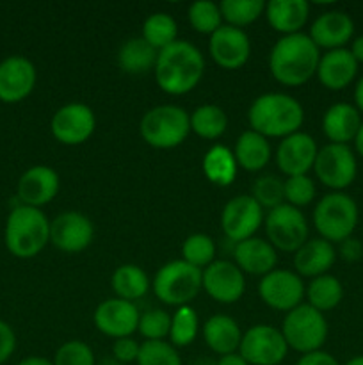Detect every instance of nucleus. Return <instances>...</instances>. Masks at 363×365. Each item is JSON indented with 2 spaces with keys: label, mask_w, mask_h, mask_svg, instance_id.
<instances>
[{
  "label": "nucleus",
  "mask_w": 363,
  "mask_h": 365,
  "mask_svg": "<svg viewBox=\"0 0 363 365\" xmlns=\"http://www.w3.org/2000/svg\"><path fill=\"white\" fill-rule=\"evenodd\" d=\"M335 260H337V252L333 245L320 237L308 239L294 253V267L299 277L317 278L327 274Z\"/></svg>",
  "instance_id": "nucleus-25"
},
{
  "label": "nucleus",
  "mask_w": 363,
  "mask_h": 365,
  "mask_svg": "<svg viewBox=\"0 0 363 365\" xmlns=\"http://www.w3.org/2000/svg\"><path fill=\"white\" fill-rule=\"evenodd\" d=\"M139 317L141 316L135 303L112 298L105 299L96 307L93 321L100 334L117 341V339L132 337V334L137 331Z\"/></svg>",
  "instance_id": "nucleus-19"
},
{
  "label": "nucleus",
  "mask_w": 363,
  "mask_h": 365,
  "mask_svg": "<svg viewBox=\"0 0 363 365\" xmlns=\"http://www.w3.org/2000/svg\"><path fill=\"white\" fill-rule=\"evenodd\" d=\"M313 198H315V184L308 175L288 177L285 180V203L301 209L310 205Z\"/></svg>",
  "instance_id": "nucleus-43"
},
{
  "label": "nucleus",
  "mask_w": 363,
  "mask_h": 365,
  "mask_svg": "<svg viewBox=\"0 0 363 365\" xmlns=\"http://www.w3.org/2000/svg\"><path fill=\"white\" fill-rule=\"evenodd\" d=\"M351 53L356 59V63H363V36H359V38H356L354 41H352Z\"/></svg>",
  "instance_id": "nucleus-50"
},
{
  "label": "nucleus",
  "mask_w": 363,
  "mask_h": 365,
  "mask_svg": "<svg viewBox=\"0 0 363 365\" xmlns=\"http://www.w3.org/2000/svg\"><path fill=\"white\" fill-rule=\"evenodd\" d=\"M203 71L205 59L201 52L185 39H177L173 45L160 50L153 68L159 88L173 96L191 93L201 81Z\"/></svg>",
  "instance_id": "nucleus-1"
},
{
  "label": "nucleus",
  "mask_w": 363,
  "mask_h": 365,
  "mask_svg": "<svg viewBox=\"0 0 363 365\" xmlns=\"http://www.w3.org/2000/svg\"><path fill=\"white\" fill-rule=\"evenodd\" d=\"M4 242L7 252L16 259H32L50 242V221L41 209L20 205L13 207L4 227Z\"/></svg>",
  "instance_id": "nucleus-4"
},
{
  "label": "nucleus",
  "mask_w": 363,
  "mask_h": 365,
  "mask_svg": "<svg viewBox=\"0 0 363 365\" xmlns=\"http://www.w3.org/2000/svg\"><path fill=\"white\" fill-rule=\"evenodd\" d=\"M363 253V248L362 245H359V241H356V239H345L344 242H340V255L342 259L347 260V262H354V260H358L359 257H362Z\"/></svg>",
  "instance_id": "nucleus-48"
},
{
  "label": "nucleus",
  "mask_w": 363,
  "mask_h": 365,
  "mask_svg": "<svg viewBox=\"0 0 363 365\" xmlns=\"http://www.w3.org/2000/svg\"><path fill=\"white\" fill-rule=\"evenodd\" d=\"M199 331L198 314L191 305L178 307L177 312L171 316L169 341L174 348H187L196 341Z\"/></svg>",
  "instance_id": "nucleus-37"
},
{
  "label": "nucleus",
  "mask_w": 363,
  "mask_h": 365,
  "mask_svg": "<svg viewBox=\"0 0 363 365\" xmlns=\"http://www.w3.org/2000/svg\"><path fill=\"white\" fill-rule=\"evenodd\" d=\"M60 187L59 175L53 168L32 166L20 177L16 185V198L20 205L41 209L43 205L52 202Z\"/></svg>",
  "instance_id": "nucleus-21"
},
{
  "label": "nucleus",
  "mask_w": 363,
  "mask_h": 365,
  "mask_svg": "<svg viewBox=\"0 0 363 365\" xmlns=\"http://www.w3.org/2000/svg\"><path fill=\"white\" fill-rule=\"evenodd\" d=\"M251 130L263 138H287L295 134L305 121L302 106L285 93H263L256 96L248 110Z\"/></svg>",
  "instance_id": "nucleus-3"
},
{
  "label": "nucleus",
  "mask_w": 363,
  "mask_h": 365,
  "mask_svg": "<svg viewBox=\"0 0 363 365\" xmlns=\"http://www.w3.org/2000/svg\"><path fill=\"white\" fill-rule=\"evenodd\" d=\"M320 50L308 34L281 36L269 56V70L281 86L298 88L317 73Z\"/></svg>",
  "instance_id": "nucleus-2"
},
{
  "label": "nucleus",
  "mask_w": 363,
  "mask_h": 365,
  "mask_svg": "<svg viewBox=\"0 0 363 365\" xmlns=\"http://www.w3.org/2000/svg\"><path fill=\"white\" fill-rule=\"evenodd\" d=\"M306 287L295 271L274 269L262 277L258 296L267 307L278 312H290L305 299Z\"/></svg>",
  "instance_id": "nucleus-12"
},
{
  "label": "nucleus",
  "mask_w": 363,
  "mask_h": 365,
  "mask_svg": "<svg viewBox=\"0 0 363 365\" xmlns=\"http://www.w3.org/2000/svg\"><path fill=\"white\" fill-rule=\"evenodd\" d=\"M189 24L199 34L212 36L219 27H223V14L219 4L210 0H198L189 6Z\"/></svg>",
  "instance_id": "nucleus-39"
},
{
  "label": "nucleus",
  "mask_w": 363,
  "mask_h": 365,
  "mask_svg": "<svg viewBox=\"0 0 363 365\" xmlns=\"http://www.w3.org/2000/svg\"><path fill=\"white\" fill-rule=\"evenodd\" d=\"M354 34V24L344 11H326L313 20L310 27V39L317 48L330 50L344 48Z\"/></svg>",
  "instance_id": "nucleus-22"
},
{
  "label": "nucleus",
  "mask_w": 363,
  "mask_h": 365,
  "mask_svg": "<svg viewBox=\"0 0 363 365\" xmlns=\"http://www.w3.org/2000/svg\"><path fill=\"white\" fill-rule=\"evenodd\" d=\"M139 132L146 145L157 150L180 146L191 132L189 113L178 106H157L146 110L139 123Z\"/></svg>",
  "instance_id": "nucleus-5"
},
{
  "label": "nucleus",
  "mask_w": 363,
  "mask_h": 365,
  "mask_svg": "<svg viewBox=\"0 0 363 365\" xmlns=\"http://www.w3.org/2000/svg\"><path fill=\"white\" fill-rule=\"evenodd\" d=\"M14 349H16V334L11 324L0 319V365H4L13 356Z\"/></svg>",
  "instance_id": "nucleus-46"
},
{
  "label": "nucleus",
  "mask_w": 363,
  "mask_h": 365,
  "mask_svg": "<svg viewBox=\"0 0 363 365\" xmlns=\"http://www.w3.org/2000/svg\"><path fill=\"white\" fill-rule=\"evenodd\" d=\"M359 127V110L351 103H335L324 113L322 130L335 145H347L349 141H354Z\"/></svg>",
  "instance_id": "nucleus-28"
},
{
  "label": "nucleus",
  "mask_w": 363,
  "mask_h": 365,
  "mask_svg": "<svg viewBox=\"0 0 363 365\" xmlns=\"http://www.w3.org/2000/svg\"><path fill=\"white\" fill-rule=\"evenodd\" d=\"M203 341L209 346L210 351L219 356L237 353L242 341L241 327L233 317L217 314L203 324Z\"/></svg>",
  "instance_id": "nucleus-27"
},
{
  "label": "nucleus",
  "mask_w": 363,
  "mask_h": 365,
  "mask_svg": "<svg viewBox=\"0 0 363 365\" xmlns=\"http://www.w3.org/2000/svg\"><path fill=\"white\" fill-rule=\"evenodd\" d=\"M110 285L116 298L134 303L135 299L144 298L149 291V278L142 267L135 264H123L112 273Z\"/></svg>",
  "instance_id": "nucleus-32"
},
{
  "label": "nucleus",
  "mask_w": 363,
  "mask_h": 365,
  "mask_svg": "<svg viewBox=\"0 0 363 365\" xmlns=\"http://www.w3.org/2000/svg\"><path fill=\"white\" fill-rule=\"evenodd\" d=\"M52 362L53 365H96V359L85 342L68 341L59 346Z\"/></svg>",
  "instance_id": "nucleus-44"
},
{
  "label": "nucleus",
  "mask_w": 363,
  "mask_h": 365,
  "mask_svg": "<svg viewBox=\"0 0 363 365\" xmlns=\"http://www.w3.org/2000/svg\"><path fill=\"white\" fill-rule=\"evenodd\" d=\"M142 39L157 52L173 45L178 39V25L173 16L166 13H153L142 24Z\"/></svg>",
  "instance_id": "nucleus-35"
},
{
  "label": "nucleus",
  "mask_w": 363,
  "mask_h": 365,
  "mask_svg": "<svg viewBox=\"0 0 363 365\" xmlns=\"http://www.w3.org/2000/svg\"><path fill=\"white\" fill-rule=\"evenodd\" d=\"M281 335L288 349H294L301 355L319 351L327 339V321L322 312L310 307L308 303H301L285 314Z\"/></svg>",
  "instance_id": "nucleus-8"
},
{
  "label": "nucleus",
  "mask_w": 363,
  "mask_h": 365,
  "mask_svg": "<svg viewBox=\"0 0 363 365\" xmlns=\"http://www.w3.org/2000/svg\"><path fill=\"white\" fill-rule=\"evenodd\" d=\"M263 209L251 195H241L231 198L221 212V228L231 242H242L255 237L263 225Z\"/></svg>",
  "instance_id": "nucleus-13"
},
{
  "label": "nucleus",
  "mask_w": 363,
  "mask_h": 365,
  "mask_svg": "<svg viewBox=\"0 0 363 365\" xmlns=\"http://www.w3.org/2000/svg\"><path fill=\"white\" fill-rule=\"evenodd\" d=\"M159 52L142 38H130L117 50V66L128 75L148 73L155 68Z\"/></svg>",
  "instance_id": "nucleus-30"
},
{
  "label": "nucleus",
  "mask_w": 363,
  "mask_h": 365,
  "mask_svg": "<svg viewBox=\"0 0 363 365\" xmlns=\"http://www.w3.org/2000/svg\"><path fill=\"white\" fill-rule=\"evenodd\" d=\"M221 14L226 25L231 27H248L265 13L263 0H223L219 4Z\"/></svg>",
  "instance_id": "nucleus-36"
},
{
  "label": "nucleus",
  "mask_w": 363,
  "mask_h": 365,
  "mask_svg": "<svg viewBox=\"0 0 363 365\" xmlns=\"http://www.w3.org/2000/svg\"><path fill=\"white\" fill-rule=\"evenodd\" d=\"M171 316L162 309H152L141 314L139 317L137 331L144 337V341H164L169 337Z\"/></svg>",
  "instance_id": "nucleus-42"
},
{
  "label": "nucleus",
  "mask_w": 363,
  "mask_h": 365,
  "mask_svg": "<svg viewBox=\"0 0 363 365\" xmlns=\"http://www.w3.org/2000/svg\"><path fill=\"white\" fill-rule=\"evenodd\" d=\"M267 241L285 253H295L308 241V221L301 209L288 203H281L276 209L269 210L263 220Z\"/></svg>",
  "instance_id": "nucleus-9"
},
{
  "label": "nucleus",
  "mask_w": 363,
  "mask_h": 365,
  "mask_svg": "<svg viewBox=\"0 0 363 365\" xmlns=\"http://www.w3.org/2000/svg\"><path fill=\"white\" fill-rule=\"evenodd\" d=\"M317 148L315 139L306 132H295L281 139L276 148V166L280 171L288 177H299V175H308L313 170Z\"/></svg>",
  "instance_id": "nucleus-20"
},
{
  "label": "nucleus",
  "mask_w": 363,
  "mask_h": 365,
  "mask_svg": "<svg viewBox=\"0 0 363 365\" xmlns=\"http://www.w3.org/2000/svg\"><path fill=\"white\" fill-rule=\"evenodd\" d=\"M139 365H182L180 353L171 342L144 341L139 348Z\"/></svg>",
  "instance_id": "nucleus-41"
},
{
  "label": "nucleus",
  "mask_w": 363,
  "mask_h": 365,
  "mask_svg": "<svg viewBox=\"0 0 363 365\" xmlns=\"http://www.w3.org/2000/svg\"><path fill=\"white\" fill-rule=\"evenodd\" d=\"M251 196L262 209H276L285 203V180L276 175H262L253 182Z\"/></svg>",
  "instance_id": "nucleus-40"
},
{
  "label": "nucleus",
  "mask_w": 363,
  "mask_h": 365,
  "mask_svg": "<svg viewBox=\"0 0 363 365\" xmlns=\"http://www.w3.org/2000/svg\"><path fill=\"white\" fill-rule=\"evenodd\" d=\"M354 102H356V107H358V109L363 113V77L359 78V82H358V84H356Z\"/></svg>",
  "instance_id": "nucleus-52"
},
{
  "label": "nucleus",
  "mask_w": 363,
  "mask_h": 365,
  "mask_svg": "<svg viewBox=\"0 0 363 365\" xmlns=\"http://www.w3.org/2000/svg\"><path fill=\"white\" fill-rule=\"evenodd\" d=\"M192 365H216V360L203 356V359H198L196 362H192Z\"/></svg>",
  "instance_id": "nucleus-55"
},
{
  "label": "nucleus",
  "mask_w": 363,
  "mask_h": 365,
  "mask_svg": "<svg viewBox=\"0 0 363 365\" xmlns=\"http://www.w3.org/2000/svg\"><path fill=\"white\" fill-rule=\"evenodd\" d=\"M18 365H53V362L45 359V356H27V359L21 360Z\"/></svg>",
  "instance_id": "nucleus-51"
},
{
  "label": "nucleus",
  "mask_w": 363,
  "mask_h": 365,
  "mask_svg": "<svg viewBox=\"0 0 363 365\" xmlns=\"http://www.w3.org/2000/svg\"><path fill=\"white\" fill-rule=\"evenodd\" d=\"M38 71L23 56H9L0 61V102L20 103L34 91Z\"/></svg>",
  "instance_id": "nucleus-17"
},
{
  "label": "nucleus",
  "mask_w": 363,
  "mask_h": 365,
  "mask_svg": "<svg viewBox=\"0 0 363 365\" xmlns=\"http://www.w3.org/2000/svg\"><path fill=\"white\" fill-rule=\"evenodd\" d=\"M96 365H123V364L117 362V360L114 359V356H105V359L100 360V362L96 364Z\"/></svg>",
  "instance_id": "nucleus-54"
},
{
  "label": "nucleus",
  "mask_w": 363,
  "mask_h": 365,
  "mask_svg": "<svg viewBox=\"0 0 363 365\" xmlns=\"http://www.w3.org/2000/svg\"><path fill=\"white\" fill-rule=\"evenodd\" d=\"M96 128V116L85 103L71 102L57 109L50 121L52 135L66 146H78L88 141Z\"/></svg>",
  "instance_id": "nucleus-14"
},
{
  "label": "nucleus",
  "mask_w": 363,
  "mask_h": 365,
  "mask_svg": "<svg viewBox=\"0 0 363 365\" xmlns=\"http://www.w3.org/2000/svg\"><path fill=\"white\" fill-rule=\"evenodd\" d=\"M237 160V166L244 171H262L270 160L269 139L255 130H246L235 141V148L231 150Z\"/></svg>",
  "instance_id": "nucleus-29"
},
{
  "label": "nucleus",
  "mask_w": 363,
  "mask_h": 365,
  "mask_svg": "<svg viewBox=\"0 0 363 365\" xmlns=\"http://www.w3.org/2000/svg\"><path fill=\"white\" fill-rule=\"evenodd\" d=\"M298 365H340V364H338V360L335 359L333 355L319 349V351L301 355Z\"/></svg>",
  "instance_id": "nucleus-47"
},
{
  "label": "nucleus",
  "mask_w": 363,
  "mask_h": 365,
  "mask_svg": "<svg viewBox=\"0 0 363 365\" xmlns=\"http://www.w3.org/2000/svg\"><path fill=\"white\" fill-rule=\"evenodd\" d=\"M238 353L249 365H280L288 353L281 330L270 324H255L242 334Z\"/></svg>",
  "instance_id": "nucleus-11"
},
{
  "label": "nucleus",
  "mask_w": 363,
  "mask_h": 365,
  "mask_svg": "<svg viewBox=\"0 0 363 365\" xmlns=\"http://www.w3.org/2000/svg\"><path fill=\"white\" fill-rule=\"evenodd\" d=\"M139 348H141V344L137 341H134L132 337L117 339V341H114L112 346V356L123 365L137 362Z\"/></svg>",
  "instance_id": "nucleus-45"
},
{
  "label": "nucleus",
  "mask_w": 363,
  "mask_h": 365,
  "mask_svg": "<svg viewBox=\"0 0 363 365\" xmlns=\"http://www.w3.org/2000/svg\"><path fill=\"white\" fill-rule=\"evenodd\" d=\"M356 71H358V63L352 57L351 50L337 48L320 56L315 75L324 88L340 91L351 84L352 78L356 77Z\"/></svg>",
  "instance_id": "nucleus-24"
},
{
  "label": "nucleus",
  "mask_w": 363,
  "mask_h": 365,
  "mask_svg": "<svg viewBox=\"0 0 363 365\" xmlns=\"http://www.w3.org/2000/svg\"><path fill=\"white\" fill-rule=\"evenodd\" d=\"M267 21L281 36L301 32L310 18V6L306 0H270L265 4Z\"/></svg>",
  "instance_id": "nucleus-26"
},
{
  "label": "nucleus",
  "mask_w": 363,
  "mask_h": 365,
  "mask_svg": "<svg viewBox=\"0 0 363 365\" xmlns=\"http://www.w3.org/2000/svg\"><path fill=\"white\" fill-rule=\"evenodd\" d=\"M216 365H249L244 359L241 356V353H230V355L219 356V360H216Z\"/></svg>",
  "instance_id": "nucleus-49"
},
{
  "label": "nucleus",
  "mask_w": 363,
  "mask_h": 365,
  "mask_svg": "<svg viewBox=\"0 0 363 365\" xmlns=\"http://www.w3.org/2000/svg\"><path fill=\"white\" fill-rule=\"evenodd\" d=\"M201 289V269L182 259L164 264L153 278V292L157 299L177 309L191 305Z\"/></svg>",
  "instance_id": "nucleus-7"
},
{
  "label": "nucleus",
  "mask_w": 363,
  "mask_h": 365,
  "mask_svg": "<svg viewBox=\"0 0 363 365\" xmlns=\"http://www.w3.org/2000/svg\"><path fill=\"white\" fill-rule=\"evenodd\" d=\"M203 291L217 303L231 305L242 298L246 291L244 273L230 260H214L201 271Z\"/></svg>",
  "instance_id": "nucleus-15"
},
{
  "label": "nucleus",
  "mask_w": 363,
  "mask_h": 365,
  "mask_svg": "<svg viewBox=\"0 0 363 365\" xmlns=\"http://www.w3.org/2000/svg\"><path fill=\"white\" fill-rule=\"evenodd\" d=\"M305 296L310 307L324 314L338 307V303L344 298V287L337 277L322 274V277L312 278L310 285L306 287Z\"/></svg>",
  "instance_id": "nucleus-34"
},
{
  "label": "nucleus",
  "mask_w": 363,
  "mask_h": 365,
  "mask_svg": "<svg viewBox=\"0 0 363 365\" xmlns=\"http://www.w3.org/2000/svg\"><path fill=\"white\" fill-rule=\"evenodd\" d=\"M95 237V225L85 214L66 210L50 221V242L64 253H78Z\"/></svg>",
  "instance_id": "nucleus-16"
},
{
  "label": "nucleus",
  "mask_w": 363,
  "mask_h": 365,
  "mask_svg": "<svg viewBox=\"0 0 363 365\" xmlns=\"http://www.w3.org/2000/svg\"><path fill=\"white\" fill-rule=\"evenodd\" d=\"M313 171L320 184L333 189L335 192H340L354 182L358 164L354 153L347 145L330 143L317 152Z\"/></svg>",
  "instance_id": "nucleus-10"
},
{
  "label": "nucleus",
  "mask_w": 363,
  "mask_h": 365,
  "mask_svg": "<svg viewBox=\"0 0 363 365\" xmlns=\"http://www.w3.org/2000/svg\"><path fill=\"white\" fill-rule=\"evenodd\" d=\"M182 260L203 271L216 260V242L206 234L189 235L182 245Z\"/></svg>",
  "instance_id": "nucleus-38"
},
{
  "label": "nucleus",
  "mask_w": 363,
  "mask_h": 365,
  "mask_svg": "<svg viewBox=\"0 0 363 365\" xmlns=\"http://www.w3.org/2000/svg\"><path fill=\"white\" fill-rule=\"evenodd\" d=\"M189 121H191V132H194L201 139H209V141L219 139L228 128L226 113L214 103L196 107L189 114Z\"/></svg>",
  "instance_id": "nucleus-33"
},
{
  "label": "nucleus",
  "mask_w": 363,
  "mask_h": 365,
  "mask_svg": "<svg viewBox=\"0 0 363 365\" xmlns=\"http://www.w3.org/2000/svg\"><path fill=\"white\" fill-rule=\"evenodd\" d=\"M201 170L206 180L219 187H226L237 178L238 166L230 148L223 145H214L206 150L205 157H203Z\"/></svg>",
  "instance_id": "nucleus-31"
},
{
  "label": "nucleus",
  "mask_w": 363,
  "mask_h": 365,
  "mask_svg": "<svg viewBox=\"0 0 363 365\" xmlns=\"http://www.w3.org/2000/svg\"><path fill=\"white\" fill-rule=\"evenodd\" d=\"M233 260L242 273L265 277L267 273L276 269L278 253L269 241L251 237L235 245Z\"/></svg>",
  "instance_id": "nucleus-23"
},
{
  "label": "nucleus",
  "mask_w": 363,
  "mask_h": 365,
  "mask_svg": "<svg viewBox=\"0 0 363 365\" xmlns=\"http://www.w3.org/2000/svg\"><path fill=\"white\" fill-rule=\"evenodd\" d=\"M345 365H363V356H354V359L349 360Z\"/></svg>",
  "instance_id": "nucleus-56"
},
{
  "label": "nucleus",
  "mask_w": 363,
  "mask_h": 365,
  "mask_svg": "<svg viewBox=\"0 0 363 365\" xmlns=\"http://www.w3.org/2000/svg\"><path fill=\"white\" fill-rule=\"evenodd\" d=\"M358 223V207L345 192H330L322 196L313 209V225L320 239L327 242H344Z\"/></svg>",
  "instance_id": "nucleus-6"
},
{
  "label": "nucleus",
  "mask_w": 363,
  "mask_h": 365,
  "mask_svg": "<svg viewBox=\"0 0 363 365\" xmlns=\"http://www.w3.org/2000/svg\"><path fill=\"white\" fill-rule=\"evenodd\" d=\"M209 52L217 66L224 70H238L251 56V41L244 29L224 24L210 36Z\"/></svg>",
  "instance_id": "nucleus-18"
},
{
  "label": "nucleus",
  "mask_w": 363,
  "mask_h": 365,
  "mask_svg": "<svg viewBox=\"0 0 363 365\" xmlns=\"http://www.w3.org/2000/svg\"><path fill=\"white\" fill-rule=\"evenodd\" d=\"M354 143H356V150H358V153H359V155L363 157V123H362V127H359V130H358V135H356Z\"/></svg>",
  "instance_id": "nucleus-53"
}]
</instances>
